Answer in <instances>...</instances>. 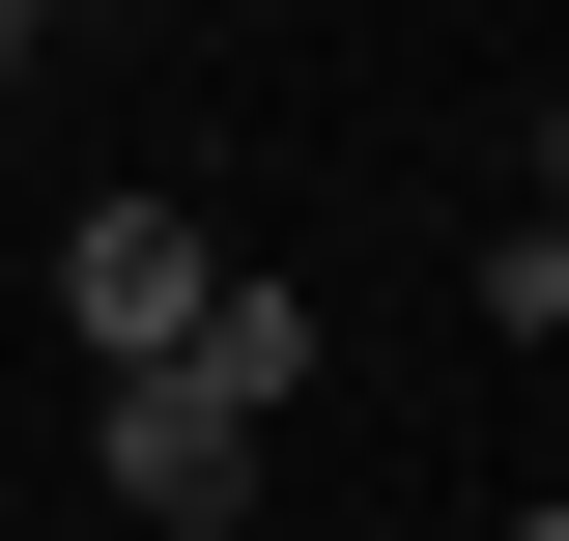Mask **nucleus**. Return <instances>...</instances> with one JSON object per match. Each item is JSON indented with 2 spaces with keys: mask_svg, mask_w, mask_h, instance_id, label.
<instances>
[{
  "mask_svg": "<svg viewBox=\"0 0 569 541\" xmlns=\"http://www.w3.org/2000/svg\"><path fill=\"white\" fill-rule=\"evenodd\" d=\"M200 285H228V257H200L171 200H86V228H58V342H86V371H171Z\"/></svg>",
  "mask_w": 569,
  "mask_h": 541,
  "instance_id": "f257e3e1",
  "label": "nucleus"
},
{
  "mask_svg": "<svg viewBox=\"0 0 569 541\" xmlns=\"http://www.w3.org/2000/svg\"><path fill=\"white\" fill-rule=\"evenodd\" d=\"M86 456H114V513H142V541H228V484H257V427H228L200 371H114V427H86Z\"/></svg>",
  "mask_w": 569,
  "mask_h": 541,
  "instance_id": "f03ea898",
  "label": "nucleus"
},
{
  "mask_svg": "<svg viewBox=\"0 0 569 541\" xmlns=\"http://www.w3.org/2000/svg\"><path fill=\"white\" fill-rule=\"evenodd\" d=\"M171 371H200V400H228V427H284V371H313V314H284V285H257V257H228V285H200V342H171Z\"/></svg>",
  "mask_w": 569,
  "mask_h": 541,
  "instance_id": "7ed1b4c3",
  "label": "nucleus"
},
{
  "mask_svg": "<svg viewBox=\"0 0 569 541\" xmlns=\"http://www.w3.org/2000/svg\"><path fill=\"white\" fill-rule=\"evenodd\" d=\"M29 29H58V0H0V58H29Z\"/></svg>",
  "mask_w": 569,
  "mask_h": 541,
  "instance_id": "20e7f679",
  "label": "nucleus"
},
{
  "mask_svg": "<svg viewBox=\"0 0 569 541\" xmlns=\"http://www.w3.org/2000/svg\"><path fill=\"white\" fill-rule=\"evenodd\" d=\"M512 541H569V513H512Z\"/></svg>",
  "mask_w": 569,
  "mask_h": 541,
  "instance_id": "39448f33",
  "label": "nucleus"
}]
</instances>
